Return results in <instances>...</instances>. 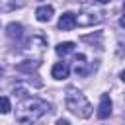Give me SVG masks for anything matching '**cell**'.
<instances>
[{"label": "cell", "mask_w": 125, "mask_h": 125, "mask_svg": "<svg viewBox=\"0 0 125 125\" xmlns=\"http://www.w3.org/2000/svg\"><path fill=\"white\" fill-rule=\"evenodd\" d=\"M51 105L41 98H25L16 107V121L21 125H29L39 121L45 113H49Z\"/></svg>", "instance_id": "obj_1"}, {"label": "cell", "mask_w": 125, "mask_h": 125, "mask_svg": "<svg viewBox=\"0 0 125 125\" xmlns=\"http://www.w3.org/2000/svg\"><path fill=\"white\" fill-rule=\"evenodd\" d=\"M64 104H66V109H68L70 113H74L76 117L86 119V117H90V115H92V105H90V102H88V100H86V96H84L78 88H74V86L66 88Z\"/></svg>", "instance_id": "obj_2"}, {"label": "cell", "mask_w": 125, "mask_h": 125, "mask_svg": "<svg viewBox=\"0 0 125 125\" xmlns=\"http://www.w3.org/2000/svg\"><path fill=\"white\" fill-rule=\"evenodd\" d=\"M102 20H104V14H102L100 10L84 8V10L78 14V18H76V25H80V27H90V25L100 23Z\"/></svg>", "instance_id": "obj_3"}, {"label": "cell", "mask_w": 125, "mask_h": 125, "mask_svg": "<svg viewBox=\"0 0 125 125\" xmlns=\"http://www.w3.org/2000/svg\"><path fill=\"white\" fill-rule=\"evenodd\" d=\"M111 115V100L107 94H102L100 98V105H98V117L100 119H107Z\"/></svg>", "instance_id": "obj_4"}, {"label": "cell", "mask_w": 125, "mask_h": 125, "mask_svg": "<svg viewBox=\"0 0 125 125\" xmlns=\"http://www.w3.org/2000/svg\"><path fill=\"white\" fill-rule=\"evenodd\" d=\"M76 27V16L70 14V12H64L61 18H59V29L62 31H70Z\"/></svg>", "instance_id": "obj_5"}, {"label": "cell", "mask_w": 125, "mask_h": 125, "mask_svg": "<svg viewBox=\"0 0 125 125\" xmlns=\"http://www.w3.org/2000/svg\"><path fill=\"white\" fill-rule=\"evenodd\" d=\"M51 74H53V78H57V80H64V78H68V74H70V66H68L66 62H55L53 68H51Z\"/></svg>", "instance_id": "obj_6"}, {"label": "cell", "mask_w": 125, "mask_h": 125, "mask_svg": "<svg viewBox=\"0 0 125 125\" xmlns=\"http://www.w3.org/2000/svg\"><path fill=\"white\" fill-rule=\"evenodd\" d=\"M53 6H49V4H45V6H39L37 10H35V18H37V21H49L51 18H53Z\"/></svg>", "instance_id": "obj_7"}, {"label": "cell", "mask_w": 125, "mask_h": 125, "mask_svg": "<svg viewBox=\"0 0 125 125\" xmlns=\"http://www.w3.org/2000/svg\"><path fill=\"white\" fill-rule=\"evenodd\" d=\"M6 35H8L10 39H21V35H23V25H21V23H16V21L8 23Z\"/></svg>", "instance_id": "obj_8"}, {"label": "cell", "mask_w": 125, "mask_h": 125, "mask_svg": "<svg viewBox=\"0 0 125 125\" xmlns=\"http://www.w3.org/2000/svg\"><path fill=\"white\" fill-rule=\"evenodd\" d=\"M74 70H76L78 76H86L88 74V62H86L84 55H76L74 57Z\"/></svg>", "instance_id": "obj_9"}, {"label": "cell", "mask_w": 125, "mask_h": 125, "mask_svg": "<svg viewBox=\"0 0 125 125\" xmlns=\"http://www.w3.org/2000/svg\"><path fill=\"white\" fill-rule=\"evenodd\" d=\"M55 51H57V55H59V57H66V55H70V53L74 51V43H72V41L59 43V45L55 47Z\"/></svg>", "instance_id": "obj_10"}, {"label": "cell", "mask_w": 125, "mask_h": 125, "mask_svg": "<svg viewBox=\"0 0 125 125\" xmlns=\"http://www.w3.org/2000/svg\"><path fill=\"white\" fill-rule=\"evenodd\" d=\"M37 66H39L37 61H23V62H20L16 68H18L20 72H31V70H35Z\"/></svg>", "instance_id": "obj_11"}, {"label": "cell", "mask_w": 125, "mask_h": 125, "mask_svg": "<svg viewBox=\"0 0 125 125\" xmlns=\"http://www.w3.org/2000/svg\"><path fill=\"white\" fill-rule=\"evenodd\" d=\"M12 109V104H10V98H6V96H2L0 98V113H8Z\"/></svg>", "instance_id": "obj_12"}, {"label": "cell", "mask_w": 125, "mask_h": 125, "mask_svg": "<svg viewBox=\"0 0 125 125\" xmlns=\"http://www.w3.org/2000/svg\"><path fill=\"white\" fill-rule=\"evenodd\" d=\"M57 125H70V121H66V119H59Z\"/></svg>", "instance_id": "obj_13"}, {"label": "cell", "mask_w": 125, "mask_h": 125, "mask_svg": "<svg viewBox=\"0 0 125 125\" xmlns=\"http://www.w3.org/2000/svg\"><path fill=\"white\" fill-rule=\"evenodd\" d=\"M119 23H121V27H125V14L121 16V20H119Z\"/></svg>", "instance_id": "obj_14"}, {"label": "cell", "mask_w": 125, "mask_h": 125, "mask_svg": "<svg viewBox=\"0 0 125 125\" xmlns=\"http://www.w3.org/2000/svg\"><path fill=\"white\" fill-rule=\"evenodd\" d=\"M96 2H98V4H107L109 0H96Z\"/></svg>", "instance_id": "obj_15"}, {"label": "cell", "mask_w": 125, "mask_h": 125, "mask_svg": "<svg viewBox=\"0 0 125 125\" xmlns=\"http://www.w3.org/2000/svg\"><path fill=\"white\" fill-rule=\"evenodd\" d=\"M121 80H123V82H125V70H123V72H121Z\"/></svg>", "instance_id": "obj_16"}, {"label": "cell", "mask_w": 125, "mask_h": 125, "mask_svg": "<svg viewBox=\"0 0 125 125\" xmlns=\"http://www.w3.org/2000/svg\"><path fill=\"white\" fill-rule=\"evenodd\" d=\"M2 72H4V70H2V66H0V76H2Z\"/></svg>", "instance_id": "obj_17"}]
</instances>
